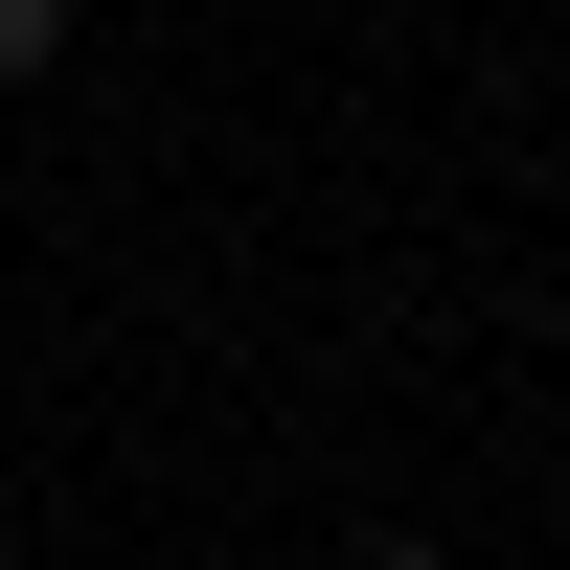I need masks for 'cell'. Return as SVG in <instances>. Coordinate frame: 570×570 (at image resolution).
<instances>
[{"label":"cell","mask_w":570,"mask_h":570,"mask_svg":"<svg viewBox=\"0 0 570 570\" xmlns=\"http://www.w3.org/2000/svg\"><path fill=\"white\" fill-rule=\"evenodd\" d=\"M69 46H91V0H0V91H46Z\"/></svg>","instance_id":"cell-1"},{"label":"cell","mask_w":570,"mask_h":570,"mask_svg":"<svg viewBox=\"0 0 570 570\" xmlns=\"http://www.w3.org/2000/svg\"><path fill=\"white\" fill-rule=\"evenodd\" d=\"M389 570H434V548H389Z\"/></svg>","instance_id":"cell-2"}]
</instances>
